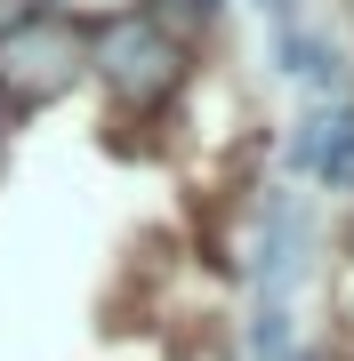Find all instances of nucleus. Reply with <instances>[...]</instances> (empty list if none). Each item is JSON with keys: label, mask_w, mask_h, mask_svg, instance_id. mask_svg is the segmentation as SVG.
<instances>
[{"label": "nucleus", "mask_w": 354, "mask_h": 361, "mask_svg": "<svg viewBox=\"0 0 354 361\" xmlns=\"http://www.w3.org/2000/svg\"><path fill=\"white\" fill-rule=\"evenodd\" d=\"M73 65H81V32H73L57 8L16 0V8L0 16V89H8V97H49V89H65Z\"/></svg>", "instance_id": "obj_1"}, {"label": "nucleus", "mask_w": 354, "mask_h": 361, "mask_svg": "<svg viewBox=\"0 0 354 361\" xmlns=\"http://www.w3.org/2000/svg\"><path fill=\"white\" fill-rule=\"evenodd\" d=\"M306 169L314 177H330V185H354V113H314L306 121Z\"/></svg>", "instance_id": "obj_4"}, {"label": "nucleus", "mask_w": 354, "mask_h": 361, "mask_svg": "<svg viewBox=\"0 0 354 361\" xmlns=\"http://www.w3.org/2000/svg\"><path fill=\"white\" fill-rule=\"evenodd\" d=\"M177 40L153 25V16H121V25L97 32V73H105V89L121 104H161L177 89Z\"/></svg>", "instance_id": "obj_2"}, {"label": "nucleus", "mask_w": 354, "mask_h": 361, "mask_svg": "<svg viewBox=\"0 0 354 361\" xmlns=\"http://www.w3.org/2000/svg\"><path fill=\"white\" fill-rule=\"evenodd\" d=\"M177 8H194V16H210V8H218V0H177Z\"/></svg>", "instance_id": "obj_5"}, {"label": "nucleus", "mask_w": 354, "mask_h": 361, "mask_svg": "<svg viewBox=\"0 0 354 361\" xmlns=\"http://www.w3.org/2000/svg\"><path fill=\"white\" fill-rule=\"evenodd\" d=\"M298 273H306V209L298 201H266V225H258V313H290Z\"/></svg>", "instance_id": "obj_3"}, {"label": "nucleus", "mask_w": 354, "mask_h": 361, "mask_svg": "<svg viewBox=\"0 0 354 361\" xmlns=\"http://www.w3.org/2000/svg\"><path fill=\"white\" fill-rule=\"evenodd\" d=\"M290 361H298V353H290Z\"/></svg>", "instance_id": "obj_6"}]
</instances>
